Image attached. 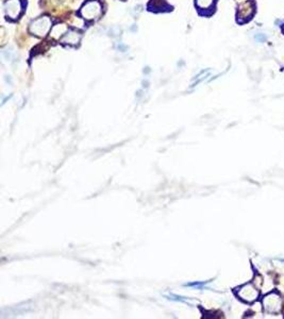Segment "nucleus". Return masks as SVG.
<instances>
[{
	"mask_svg": "<svg viewBox=\"0 0 284 319\" xmlns=\"http://www.w3.org/2000/svg\"><path fill=\"white\" fill-rule=\"evenodd\" d=\"M148 10L153 12H164L172 10V6L168 5L165 0H150L148 3Z\"/></svg>",
	"mask_w": 284,
	"mask_h": 319,
	"instance_id": "obj_8",
	"label": "nucleus"
},
{
	"mask_svg": "<svg viewBox=\"0 0 284 319\" xmlns=\"http://www.w3.org/2000/svg\"><path fill=\"white\" fill-rule=\"evenodd\" d=\"M83 33L78 29L69 28L63 36L59 39V43L63 45H69V46H78L81 38H82Z\"/></svg>",
	"mask_w": 284,
	"mask_h": 319,
	"instance_id": "obj_5",
	"label": "nucleus"
},
{
	"mask_svg": "<svg viewBox=\"0 0 284 319\" xmlns=\"http://www.w3.org/2000/svg\"><path fill=\"white\" fill-rule=\"evenodd\" d=\"M239 295L241 296L243 300H245L247 302H252L256 299V298H258L259 291L253 286V285L247 284L244 287L241 288Z\"/></svg>",
	"mask_w": 284,
	"mask_h": 319,
	"instance_id": "obj_7",
	"label": "nucleus"
},
{
	"mask_svg": "<svg viewBox=\"0 0 284 319\" xmlns=\"http://www.w3.org/2000/svg\"><path fill=\"white\" fill-rule=\"evenodd\" d=\"M254 12V4L251 0H241L238 6V20L244 23L251 18Z\"/></svg>",
	"mask_w": 284,
	"mask_h": 319,
	"instance_id": "obj_4",
	"label": "nucleus"
},
{
	"mask_svg": "<svg viewBox=\"0 0 284 319\" xmlns=\"http://www.w3.org/2000/svg\"><path fill=\"white\" fill-rule=\"evenodd\" d=\"M52 29V20L49 16H40L33 19L29 25V32L37 37H45Z\"/></svg>",
	"mask_w": 284,
	"mask_h": 319,
	"instance_id": "obj_2",
	"label": "nucleus"
},
{
	"mask_svg": "<svg viewBox=\"0 0 284 319\" xmlns=\"http://www.w3.org/2000/svg\"><path fill=\"white\" fill-rule=\"evenodd\" d=\"M215 0H195V4L197 6V9L208 11L210 9H212L214 6Z\"/></svg>",
	"mask_w": 284,
	"mask_h": 319,
	"instance_id": "obj_9",
	"label": "nucleus"
},
{
	"mask_svg": "<svg viewBox=\"0 0 284 319\" xmlns=\"http://www.w3.org/2000/svg\"><path fill=\"white\" fill-rule=\"evenodd\" d=\"M263 303H264L265 310L270 313H276L281 309V298L275 293L267 295L263 300Z\"/></svg>",
	"mask_w": 284,
	"mask_h": 319,
	"instance_id": "obj_6",
	"label": "nucleus"
},
{
	"mask_svg": "<svg viewBox=\"0 0 284 319\" xmlns=\"http://www.w3.org/2000/svg\"><path fill=\"white\" fill-rule=\"evenodd\" d=\"M104 13V5L100 0H87L81 6L78 14L86 22H95Z\"/></svg>",
	"mask_w": 284,
	"mask_h": 319,
	"instance_id": "obj_1",
	"label": "nucleus"
},
{
	"mask_svg": "<svg viewBox=\"0 0 284 319\" xmlns=\"http://www.w3.org/2000/svg\"><path fill=\"white\" fill-rule=\"evenodd\" d=\"M3 8L6 19L16 20L23 14L25 1L24 0H5Z\"/></svg>",
	"mask_w": 284,
	"mask_h": 319,
	"instance_id": "obj_3",
	"label": "nucleus"
}]
</instances>
